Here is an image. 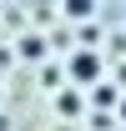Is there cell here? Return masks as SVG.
Segmentation results:
<instances>
[{"label":"cell","mask_w":126,"mask_h":131,"mask_svg":"<svg viewBox=\"0 0 126 131\" xmlns=\"http://www.w3.org/2000/svg\"><path fill=\"white\" fill-rule=\"evenodd\" d=\"M121 116H126V101H121Z\"/></svg>","instance_id":"277c9868"},{"label":"cell","mask_w":126,"mask_h":131,"mask_svg":"<svg viewBox=\"0 0 126 131\" xmlns=\"http://www.w3.org/2000/svg\"><path fill=\"white\" fill-rule=\"evenodd\" d=\"M66 10H71V15H86V10H91V0H66Z\"/></svg>","instance_id":"3957f363"},{"label":"cell","mask_w":126,"mask_h":131,"mask_svg":"<svg viewBox=\"0 0 126 131\" xmlns=\"http://www.w3.org/2000/svg\"><path fill=\"white\" fill-rule=\"evenodd\" d=\"M116 101H121L116 86H96V106H116Z\"/></svg>","instance_id":"7a4b0ae2"},{"label":"cell","mask_w":126,"mask_h":131,"mask_svg":"<svg viewBox=\"0 0 126 131\" xmlns=\"http://www.w3.org/2000/svg\"><path fill=\"white\" fill-rule=\"evenodd\" d=\"M71 76H76V81H96V76H101V61H96L91 50H76V56H71Z\"/></svg>","instance_id":"6da1fadb"}]
</instances>
